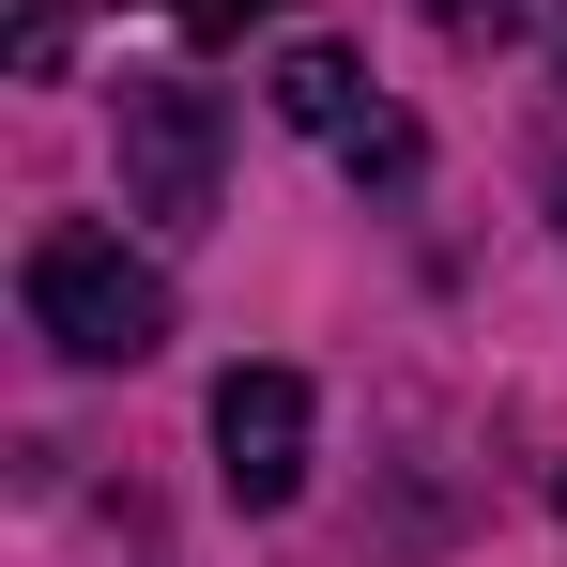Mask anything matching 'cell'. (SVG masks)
<instances>
[{"label": "cell", "mask_w": 567, "mask_h": 567, "mask_svg": "<svg viewBox=\"0 0 567 567\" xmlns=\"http://www.w3.org/2000/svg\"><path fill=\"white\" fill-rule=\"evenodd\" d=\"M16 307H31V338L47 353H78V369H138L154 338H169V291L154 261H123V230H31V261H16Z\"/></svg>", "instance_id": "cell-1"}, {"label": "cell", "mask_w": 567, "mask_h": 567, "mask_svg": "<svg viewBox=\"0 0 567 567\" xmlns=\"http://www.w3.org/2000/svg\"><path fill=\"white\" fill-rule=\"evenodd\" d=\"M107 138H123V215H154V230H215V169H230L215 93H185V78H123Z\"/></svg>", "instance_id": "cell-2"}, {"label": "cell", "mask_w": 567, "mask_h": 567, "mask_svg": "<svg viewBox=\"0 0 567 567\" xmlns=\"http://www.w3.org/2000/svg\"><path fill=\"white\" fill-rule=\"evenodd\" d=\"M215 475H230V506H291L307 491V369L215 383Z\"/></svg>", "instance_id": "cell-3"}, {"label": "cell", "mask_w": 567, "mask_h": 567, "mask_svg": "<svg viewBox=\"0 0 567 567\" xmlns=\"http://www.w3.org/2000/svg\"><path fill=\"white\" fill-rule=\"evenodd\" d=\"M277 123H307V138L383 123V107H369V62H353V47H291V62H277Z\"/></svg>", "instance_id": "cell-4"}, {"label": "cell", "mask_w": 567, "mask_h": 567, "mask_svg": "<svg viewBox=\"0 0 567 567\" xmlns=\"http://www.w3.org/2000/svg\"><path fill=\"white\" fill-rule=\"evenodd\" d=\"M338 154H353V169H369V185H414V123H353V138H338Z\"/></svg>", "instance_id": "cell-5"}, {"label": "cell", "mask_w": 567, "mask_h": 567, "mask_svg": "<svg viewBox=\"0 0 567 567\" xmlns=\"http://www.w3.org/2000/svg\"><path fill=\"white\" fill-rule=\"evenodd\" d=\"M169 16H185L199 47H230V31H261V16H291V0H169Z\"/></svg>", "instance_id": "cell-6"}, {"label": "cell", "mask_w": 567, "mask_h": 567, "mask_svg": "<svg viewBox=\"0 0 567 567\" xmlns=\"http://www.w3.org/2000/svg\"><path fill=\"white\" fill-rule=\"evenodd\" d=\"M16 62H31V78H62V0H16Z\"/></svg>", "instance_id": "cell-7"}, {"label": "cell", "mask_w": 567, "mask_h": 567, "mask_svg": "<svg viewBox=\"0 0 567 567\" xmlns=\"http://www.w3.org/2000/svg\"><path fill=\"white\" fill-rule=\"evenodd\" d=\"M430 16H445V31H461V47H475V31H506L522 0H430Z\"/></svg>", "instance_id": "cell-8"}]
</instances>
